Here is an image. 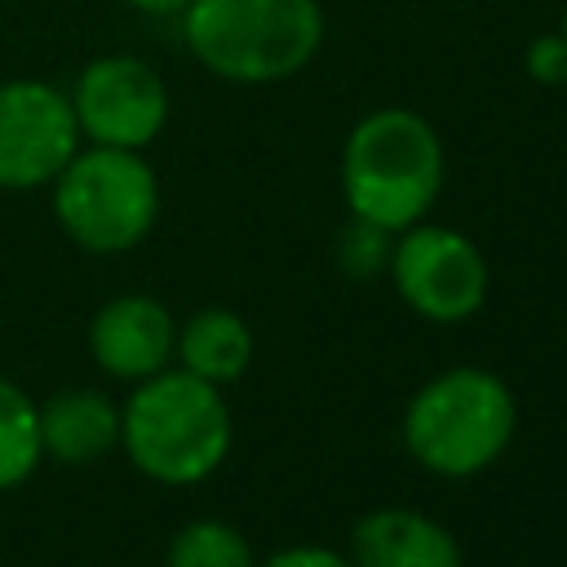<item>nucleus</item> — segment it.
Instances as JSON below:
<instances>
[{"mask_svg":"<svg viewBox=\"0 0 567 567\" xmlns=\"http://www.w3.org/2000/svg\"><path fill=\"white\" fill-rule=\"evenodd\" d=\"M124 4L137 9V13H146V18H182V9L190 0H124Z\"/></svg>","mask_w":567,"mask_h":567,"instance_id":"18","label":"nucleus"},{"mask_svg":"<svg viewBox=\"0 0 567 567\" xmlns=\"http://www.w3.org/2000/svg\"><path fill=\"white\" fill-rule=\"evenodd\" d=\"M66 97L89 146L146 151L168 124V84L133 53H102L84 62Z\"/></svg>","mask_w":567,"mask_h":567,"instance_id":"6","label":"nucleus"},{"mask_svg":"<svg viewBox=\"0 0 567 567\" xmlns=\"http://www.w3.org/2000/svg\"><path fill=\"white\" fill-rule=\"evenodd\" d=\"M40 461V403L22 385L0 377V492L27 483Z\"/></svg>","mask_w":567,"mask_h":567,"instance_id":"13","label":"nucleus"},{"mask_svg":"<svg viewBox=\"0 0 567 567\" xmlns=\"http://www.w3.org/2000/svg\"><path fill=\"white\" fill-rule=\"evenodd\" d=\"M49 186L62 235L97 257L137 248L159 217V177L142 151L80 146Z\"/></svg>","mask_w":567,"mask_h":567,"instance_id":"5","label":"nucleus"},{"mask_svg":"<svg viewBox=\"0 0 567 567\" xmlns=\"http://www.w3.org/2000/svg\"><path fill=\"white\" fill-rule=\"evenodd\" d=\"M164 567H257L248 536L221 518H195L168 540Z\"/></svg>","mask_w":567,"mask_h":567,"instance_id":"14","label":"nucleus"},{"mask_svg":"<svg viewBox=\"0 0 567 567\" xmlns=\"http://www.w3.org/2000/svg\"><path fill=\"white\" fill-rule=\"evenodd\" d=\"M558 31H563V40H567V4H563V27H558Z\"/></svg>","mask_w":567,"mask_h":567,"instance_id":"19","label":"nucleus"},{"mask_svg":"<svg viewBox=\"0 0 567 567\" xmlns=\"http://www.w3.org/2000/svg\"><path fill=\"white\" fill-rule=\"evenodd\" d=\"M350 567H461V545L439 518L385 505L350 527Z\"/></svg>","mask_w":567,"mask_h":567,"instance_id":"10","label":"nucleus"},{"mask_svg":"<svg viewBox=\"0 0 567 567\" xmlns=\"http://www.w3.org/2000/svg\"><path fill=\"white\" fill-rule=\"evenodd\" d=\"M390 284L408 310L430 323H461L487 301V261L452 226H408L390 248Z\"/></svg>","mask_w":567,"mask_h":567,"instance_id":"7","label":"nucleus"},{"mask_svg":"<svg viewBox=\"0 0 567 567\" xmlns=\"http://www.w3.org/2000/svg\"><path fill=\"white\" fill-rule=\"evenodd\" d=\"M443 186V142L434 124L408 106L363 115L341 146V195L350 217L390 235L416 226Z\"/></svg>","mask_w":567,"mask_h":567,"instance_id":"2","label":"nucleus"},{"mask_svg":"<svg viewBox=\"0 0 567 567\" xmlns=\"http://www.w3.org/2000/svg\"><path fill=\"white\" fill-rule=\"evenodd\" d=\"M173 341H177L173 315L155 297H142V292L111 297L89 323L93 363L115 381H142L168 368Z\"/></svg>","mask_w":567,"mask_h":567,"instance_id":"9","label":"nucleus"},{"mask_svg":"<svg viewBox=\"0 0 567 567\" xmlns=\"http://www.w3.org/2000/svg\"><path fill=\"white\" fill-rule=\"evenodd\" d=\"M173 359H177V368H186L213 385H226V381L244 377V368L252 363V332H248L244 315H235L226 306H204L177 328Z\"/></svg>","mask_w":567,"mask_h":567,"instance_id":"12","label":"nucleus"},{"mask_svg":"<svg viewBox=\"0 0 567 567\" xmlns=\"http://www.w3.org/2000/svg\"><path fill=\"white\" fill-rule=\"evenodd\" d=\"M177 22L190 58L230 84H279L323 44L319 0H190Z\"/></svg>","mask_w":567,"mask_h":567,"instance_id":"3","label":"nucleus"},{"mask_svg":"<svg viewBox=\"0 0 567 567\" xmlns=\"http://www.w3.org/2000/svg\"><path fill=\"white\" fill-rule=\"evenodd\" d=\"M84 146L66 89L13 75L0 80V190H40Z\"/></svg>","mask_w":567,"mask_h":567,"instance_id":"8","label":"nucleus"},{"mask_svg":"<svg viewBox=\"0 0 567 567\" xmlns=\"http://www.w3.org/2000/svg\"><path fill=\"white\" fill-rule=\"evenodd\" d=\"M120 443V408L102 390L66 385L40 403V447L62 465H93Z\"/></svg>","mask_w":567,"mask_h":567,"instance_id":"11","label":"nucleus"},{"mask_svg":"<svg viewBox=\"0 0 567 567\" xmlns=\"http://www.w3.org/2000/svg\"><path fill=\"white\" fill-rule=\"evenodd\" d=\"M390 230L363 221V217H350L337 235V266L350 275V279H372L390 266Z\"/></svg>","mask_w":567,"mask_h":567,"instance_id":"15","label":"nucleus"},{"mask_svg":"<svg viewBox=\"0 0 567 567\" xmlns=\"http://www.w3.org/2000/svg\"><path fill=\"white\" fill-rule=\"evenodd\" d=\"M514 425L518 403L496 372L447 368L408 399L403 447L439 478H474L509 447Z\"/></svg>","mask_w":567,"mask_h":567,"instance_id":"4","label":"nucleus"},{"mask_svg":"<svg viewBox=\"0 0 567 567\" xmlns=\"http://www.w3.org/2000/svg\"><path fill=\"white\" fill-rule=\"evenodd\" d=\"M257 567H350V558L332 554V549H319V545H292V549H279L270 554L266 563Z\"/></svg>","mask_w":567,"mask_h":567,"instance_id":"17","label":"nucleus"},{"mask_svg":"<svg viewBox=\"0 0 567 567\" xmlns=\"http://www.w3.org/2000/svg\"><path fill=\"white\" fill-rule=\"evenodd\" d=\"M120 443L128 461L168 487L204 483L230 452V408L221 390L186 368L142 377L120 408Z\"/></svg>","mask_w":567,"mask_h":567,"instance_id":"1","label":"nucleus"},{"mask_svg":"<svg viewBox=\"0 0 567 567\" xmlns=\"http://www.w3.org/2000/svg\"><path fill=\"white\" fill-rule=\"evenodd\" d=\"M523 66H527V75H532L536 84H545V89L567 84V40H563V31L536 35V40L527 44V53H523Z\"/></svg>","mask_w":567,"mask_h":567,"instance_id":"16","label":"nucleus"}]
</instances>
